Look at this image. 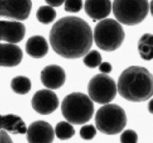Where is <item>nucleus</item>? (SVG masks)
<instances>
[{
  "instance_id": "nucleus-12",
  "label": "nucleus",
  "mask_w": 153,
  "mask_h": 143,
  "mask_svg": "<svg viewBox=\"0 0 153 143\" xmlns=\"http://www.w3.org/2000/svg\"><path fill=\"white\" fill-rule=\"evenodd\" d=\"M1 40L10 43H19L25 34V27L19 21L1 20Z\"/></svg>"
},
{
  "instance_id": "nucleus-6",
  "label": "nucleus",
  "mask_w": 153,
  "mask_h": 143,
  "mask_svg": "<svg viewBox=\"0 0 153 143\" xmlns=\"http://www.w3.org/2000/svg\"><path fill=\"white\" fill-rule=\"evenodd\" d=\"M114 15L117 20L126 25H136L147 16L149 10L148 0H114Z\"/></svg>"
},
{
  "instance_id": "nucleus-21",
  "label": "nucleus",
  "mask_w": 153,
  "mask_h": 143,
  "mask_svg": "<svg viewBox=\"0 0 153 143\" xmlns=\"http://www.w3.org/2000/svg\"><path fill=\"white\" fill-rule=\"evenodd\" d=\"M83 7L82 0H66L64 2V10L70 13H77Z\"/></svg>"
},
{
  "instance_id": "nucleus-10",
  "label": "nucleus",
  "mask_w": 153,
  "mask_h": 143,
  "mask_svg": "<svg viewBox=\"0 0 153 143\" xmlns=\"http://www.w3.org/2000/svg\"><path fill=\"white\" fill-rule=\"evenodd\" d=\"M55 135V132L50 124L38 120L28 126L26 138L28 143H52Z\"/></svg>"
},
{
  "instance_id": "nucleus-1",
  "label": "nucleus",
  "mask_w": 153,
  "mask_h": 143,
  "mask_svg": "<svg viewBox=\"0 0 153 143\" xmlns=\"http://www.w3.org/2000/svg\"><path fill=\"white\" fill-rule=\"evenodd\" d=\"M94 34L89 24L78 16L58 19L49 32V43L54 52L67 59L85 56L93 45Z\"/></svg>"
},
{
  "instance_id": "nucleus-25",
  "label": "nucleus",
  "mask_w": 153,
  "mask_h": 143,
  "mask_svg": "<svg viewBox=\"0 0 153 143\" xmlns=\"http://www.w3.org/2000/svg\"><path fill=\"white\" fill-rule=\"evenodd\" d=\"M137 44H146L153 46V34L147 33L142 35Z\"/></svg>"
},
{
  "instance_id": "nucleus-5",
  "label": "nucleus",
  "mask_w": 153,
  "mask_h": 143,
  "mask_svg": "<svg viewBox=\"0 0 153 143\" xmlns=\"http://www.w3.org/2000/svg\"><path fill=\"white\" fill-rule=\"evenodd\" d=\"M95 122L97 130L101 133L115 135L124 129L127 124V116L120 106L107 104L97 110Z\"/></svg>"
},
{
  "instance_id": "nucleus-24",
  "label": "nucleus",
  "mask_w": 153,
  "mask_h": 143,
  "mask_svg": "<svg viewBox=\"0 0 153 143\" xmlns=\"http://www.w3.org/2000/svg\"><path fill=\"white\" fill-rule=\"evenodd\" d=\"M138 136L133 130H126L120 135L121 143H137Z\"/></svg>"
},
{
  "instance_id": "nucleus-29",
  "label": "nucleus",
  "mask_w": 153,
  "mask_h": 143,
  "mask_svg": "<svg viewBox=\"0 0 153 143\" xmlns=\"http://www.w3.org/2000/svg\"><path fill=\"white\" fill-rule=\"evenodd\" d=\"M148 110L149 111V113L153 114V98L149 101V104H148Z\"/></svg>"
},
{
  "instance_id": "nucleus-2",
  "label": "nucleus",
  "mask_w": 153,
  "mask_h": 143,
  "mask_svg": "<svg viewBox=\"0 0 153 143\" xmlns=\"http://www.w3.org/2000/svg\"><path fill=\"white\" fill-rule=\"evenodd\" d=\"M117 90L121 97L132 102H141L153 95V74L140 66H131L120 75Z\"/></svg>"
},
{
  "instance_id": "nucleus-17",
  "label": "nucleus",
  "mask_w": 153,
  "mask_h": 143,
  "mask_svg": "<svg viewBox=\"0 0 153 143\" xmlns=\"http://www.w3.org/2000/svg\"><path fill=\"white\" fill-rule=\"evenodd\" d=\"M10 88L19 95H25L31 88V82L28 77L19 75L13 77L10 81Z\"/></svg>"
},
{
  "instance_id": "nucleus-26",
  "label": "nucleus",
  "mask_w": 153,
  "mask_h": 143,
  "mask_svg": "<svg viewBox=\"0 0 153 143\" xmlns=\"http://www.w3.org/2000/svg\"><path fill=\"white\" fill-rule=\"evenodd\" d=\"M99 69L102 73L104 74H108L111 72L112 66L110 63L108 62H102L99 66Z\"/></svg>"
},
{
  "instance_id": "nucleus-3",
  "label": "nucleus",
  "mask_w": 153,
  "mask_h": 143,
  "mask_svg": "<svg viewBox=\"0 0 153 143\" xmlns=\"http://www.w3.org/2000/svg\"><path fill=\"white\" fill-rule=\"evenodd\" d=\"M91 97L82 92H72L61 103V112L67 122L73 125H84L94 113V106Z\"/></svg>"
},
{
  "instance_id": "nucleus-28",
  "label": "nucleus",
  "mask_w": 153,
  "mask_h": 143,
  "mask_svg": "<svg viewBox=\"0 0 153 143\" xmlns=\"http://www.w3.org/2000/svg\"><path fill=\"white\" fill-rule=\"evenodd\" d=\"M47 3L48 5H50L52 7H59L64 2H65L66 0H45Z\"/></svg>"
},
{
  "instance_id": "nucleus-4",
  "label": "nucleus",
  "mask_w": 153,
  "mask_h": 143,
  "mask_svg": "<svg viewBox=\"0 0 153 143\" xmlns=\"http://www.w3.org/2000/svg\"><path fill=\"white\" fill-rule=\"evenodd\" d=\"M125 38L120 22L114 19H102L94 28V40L102 50L112 52L119 49Z\"/></svg>"
},
{
  "instance_id": "nucleus-18",
  "label": "nucleus",
  "mask_w": 153,
  "mask_h": 143,
  "mask_svg": "<svg viewBox=\"0 0 153 143\" xmlns=\"http://www.w3.org/2000/svg\"><path fill=\"white\" fill-rule=\"evenodd\" d=\"M72 125L73 124L70 122L65 121L58 122L55 129L56 136L61 140H67L72 138L75 135V129Z\"/></svg>"
},
{
  "instance_id": "nucleus-27",
  "label": "nucleus",
  "mask_w": 153,
  "mask_h": 143,
  "mask_svg": "<svg viewBox=\"0 0 153 143\" xmlns=\"http://www.w3.org/2000/svg\"><path fill=\"white\" fill-rule=\"evenodd\" d=\"M1 136V138H0V143H13L10 136L4 130H1V136Z\"/></svg>"
},
{
  "instance_id": "nucleus-9",
  "label": "nucleus",
  "mask_w": 153,
  "mask_h": 143,
  "mask_svg": "<svg viewBox=\"0 0 153 143\" xmlns=\"http://www.w3.org/2000/svg\"><path fill=\"white\" fill-rule=\"evenodd\" d=\"M31 105L37 113L41 115H49L57 110L59 105L58 96L50 89H40L34 94Z\"/></svg>"
},
{
  "instance_id": "nucleus-19",
  "label": "nucleus",
  "mask_w": 153,
  "mask_h": 143,
  "mask_svg": "<svg viewBox=\"0 0 153 143\" xmlns=\"http://www.w3.org/2000/svg\"><path fill=\"white\" fill-rule=\"evenodd\" d=\"M56 18V11L50 5L40 6L37 11V19L43 24H49Z\"/></svg>"
},
{
  "instance_id": "nucleus-15",
  "label": "nucleus",
  "mask_w": 153,
  "mask_h": 143,
  "mask_svg": "<svg viewBox=\"0 0 153 143\" xmlns=\"http://www.w3.org/2000/svg\"><path fill=\"white\" fill-rule=\"evenodd\" d=\"M25 51L31 57L42 58L49 52V45L43 36H32L27 40Z\"/></svg>"
},
{
  "instance_id": "nucleus-13",
  "label": "nucleus",
  "mask_w": 153,
  "mask_h": 143,
  "mask_svg": "<svg viewBox=\"0 0 153 143\" xmlns=\"http://www.w3.org/2000/svg\"><path fill=\"white\" fill-rule=\"evenodd\" d=\"M111 0H85V10L88 16L96 20H102L111 13Z\"/></svg>"
},
{
  "instance_id": "nucleus-23",
  "label": "nucleus",
  "mask_w": 153,
  "mask_h": 143,
  "mask_svg": "<svg viewBox=\"0 0 153 143\" xmlns=\"http://www.w3.org/2000/svg\"><path fill=\"white\" fill-rule=\"evenodd\" d=\"M96 134H97V129L93 125H84L80 130V136L83 139H92L94 138Z\"/></svg>"
},
{
  "instance_id": "nucleus-7",
  "label": "nucleus",
  "mask_w": 153,
  "mask_h": 143,
  "mask_svg": "<svg viewBox=\"0 0 153 143\" xmlns=\"http://www.w3.org/2000/svg\"><path fill=\"white\" fill-rule=\"evenodd\" d=\"M88 91L93 101L100 104H107L114 99L118 90L114 80L108 74L101 73L91 79Z\"/></svg>"
},
{
  "instance_id": "nucleus-22",
  "label": "nucleus",
  "mask_w": 153,
  "mask_h": 143,
  "mask_svg": "<svg viewBox=\"0 0 153 143\" xmlns=\"http://www.w3.org/2000/svg\"><path fill=\"white\" fill-rule=\"evenodd\" d=\"M140 56L145 60H150L153 59V46L146 44H137Z\"/></svg>"
},
{
  "instance_id": "nucleus-11",
  "label": "nucleus",
  "mask_w": 153,
  "mask_h": 143,
  "mask_svg": "<svg viewBox=\"0 0 153 143\" xmlns=\"http://www.w3.org/2000/svg\"><path fill=\"white\" fill-rule=\"evenodd\" d=\"M40 80L48 89H59L65 83L66 72L64 69L58 65L46 66L40 73Z\"/></svg>"
},
{
  "instance_id": "nucleus-14",
  "label": "nucleus",
  "mask_w": 153,
  "mask_h": 143,
  "mask_svg": "<svg viewBox=\"0 0 153 143\" xmlns=\"http://www.w3.org/2000/svg\"><path fill=\"white\" fill-rule=\"evenodd\" d=\"M22 59V51L14 43H1L0 64L4 67L19 65Z\"/></svg>"
},
{
  "instance_id": "nucleus-16",
  "label": "nucleus",
  "mask_w": 153,
  "mask_h": 143,
  "mask_svg": "<svg viewBox=\"0 0 153 143\" xmlns=\"http://www.w3.org/2000/svg\"><path fill=\"white\" fill-rule=\"evenodd\" d=\"M1 130L13 134H24L28 131L24 121L15 114H6L1 116Z\"/></svg>"
},
{
  "instance_id": "nucleus-30",
  "label": "nucleus",
  "mask_w": 153,
  "mask_h": 143,
  "mask_svg": "<svg viewBox=\"0 0 153 143\" xmlns=\"http://www.w3.org/2000/svg\"><path fill=\"white\" fill-rule=\"evenodd\" d=\"M149 9H150V13L153 16V0H152L150 2V4H149Z\"/></svg>"
},
{
  "instance_id": "nucleus-20",
  "label": "nucleus",
  "mask_w": 153,
  "mask_h": 143,
  "mask_svg": "<svg viewBox=\"0 0 153 143\" xmlns=\"http://www.w3.org/2000/svg\"><path fill=\"white\" fill-rule=\"evenodd\" d=\"M102 57L100 52L97 50H92L88 52L83 58V63L86 66L94 69L100 66L102 63Z\"/></svg>"
},
{
  "instance_id": "nucleus-8",
  "label": "nucleus",
  "mask_w": 153,
  "mask_h": 143,
  "mask_svg": "<svg viewBox=\"0 0 153 143\" xmlns=\"http://www.w3.org/2000/svg\"><path fill=\"white\" fill-rule=\"evenodd\" d=\"M0 6L1 16L22 21L29 16L32 2L31 0H1Z\"/></svg>"
}]
</instances>
